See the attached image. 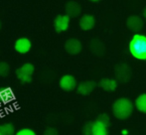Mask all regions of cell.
<instances>
[{
    "instance_id": "30bf717a",
    "label": "cell",
    "mask_w": 146,
    "mask_h": 135,
    "mask_svg": "<svg viewBox=\"0 0 146 135\" xmlns=\"http://www.w3.org/2000/svg\"><path fill=\"white\" fill-rule=\"evenodd\" d=\"M32 48V43L28 38L26 37H22V38H18L14 43V49L17 53L19 54H27L28 52Z\"/></svg>"
},
{
    "instance_id": "277c9868",
    "label": "cell",
    "mask_w": 146,
    "mask_h": 135,
    "mask_svg": "<svg viewBox=\"0 0 146 135\" xmlns=\"http://www.w3.org/2000/svg\"><path fill=\"white\" fill-rule=\"evenodd\" d=\"M34 66L30 63H26L16 69V77L22 83H29L32 81V75L34 73Z\"/></svg>"
},
{
    "instance_id": "3957f363",
    "label": "cell",
    "mask_w": 146,
    "mask_h": 135,
    "mask_svg": "<svg viewBox=\"0 0 146 135\" xmlns=\"http://www.w3.org/2000/svg\"><path fill=\"white\" fill-rule=\"evenodd\" d=\"M114 75L119 83H126L132 77V69L125 63H119L114 67Z\"/></svg>"
},
{
    "instance_id": "2e32d148",
    "label": "cell",
    "mask_w": 146,
    "mask_h": 135,
    "mask_svg": "<svg viewBox=\"0 0 146 135\" xmlns=\"http://www.w3.org/2000/svg\"><path fill=\"white\" fill-rule=\"evenodd\" d=\"M92 135H108V126L104 125L100 121L96 120L92 123Z\"/></svg>"
},
{
    "instance_id": "d4e9b609",
    "label": "cell",
    "mask_w": 146,
    "mask_h": 135,
    "mask_svg": "<svg viewBox=\"0 0 146 135\" xmlns=\"http://www.w3.org/2000/svg\"><path fill=\"white\" fill-rule=\"evenodd\" d=\"M90 2H98V1H100V0H90Z\"/></svg>"
},
{
    "instance_id": "5bb4252c",
    "label": "cell",
    "mask_w": 146,
    "mask_h": 135,
    "mask_svg": "<svg viewBox=\"0 0 146 135\" xmlns=\"http://www.w3.org/2000/svg\"><path fill=\"white\" fill-rule=\"evenodd\" d=\"M98 85L104 91L111 93V91H114L117 89V81L113 79H106H106H100V83H98Z\"/></svg>"
},
{
    "instance_id": "603a6c76",
    "label": "cell",
    "mask_w": 146,
    "mask_h": 135,
    "mask_svg": "<svg viewBox=\"0 0 146 135\" xmlns=\"http://www.w3.org/2000/svg\"><path fill=\"white\" fill-rule=\"evenodd\" d=\"M43 135H59V132L56 128L54 127H48L45 129Z\"/></svg>"
},
{
    "instance_id": "7402d4cb",
    "label": "cell",
    "mask_w": 146,
    "mask_h": 135,
    "mask_svg": "<svg viewBox=\"0 0 146 135\" xmlns=\"http://www.w3.org/2000/svg\"><path fill=\"white\" fill-rule=\"evenodd\" d=\"M15 135H37L36 132L31 128H22L19 131H17Z\"/></svg>"
},
{
    "instance_id": "d6986e66",
    "label": "cell",
    "mask_w": 146,
    "mask_h": 135,
    "mask_svg": "<svg viewBox=\"0 0 146 135\" xmlns=\"http://www.w3.org/2000/svg\"><path fill=\"white\" fill-rule=\"evenodd\" d=\"M10 73V66L6 62H0V77H5Z\"/></svg>"
},
{
    "instance_id": "9a60e30c",
    "label": "cell",
    "mask_w": 146,
    "mask_h": 135,
    "mask_svg": "<svg viewBox=\"0 0 146 135\" xmlns=\"http://www.w3.org/2000/svg\"><path fill=\"white\" fill-rule=\"evenodd\" d=\"M14 99H15V95L12 89L8 87H0V101H2L3 103H9Z\"/></svg>"
},
{
    "instance_id": "44dd1931",
    "label": "cell",
    "mask_w": 146,
    "mask_h": 135,
    "mask_svg": "<svg viewBox=\"0 0 146 135\" xmlns=\"http://www.w3.org/2000/svg\"><path fill=\"white\" fill-rule=\"evenodd\" d=\"M92 123L94 122H87L83 127V135H92Z\"/></svg>"
},
{
    "instance_id": "ba28073f",
    "label": "cell",
    "mask_w": 146,
    "mask_h": 135,
    "mask_svg": "<svg viewBox=\"0 0 146 135\" xmlns=\"http://www.w3.org/2000/svg\"><path fill=\"white\" fill-rule=\"evenodd\" d=\"M59 85L63 91H72L77 87V81L72 75H65L60 79Z\"/></svg>"
},
{
    "instance_id": "52a82bcc",
    "label": "cell",
    "mask_w": 146,
    "mask_h": 135,
    "mask_svg": "<svg viewBox=\"0 0 146 135\" xmlns=\"http://www.w3.org/2000/svg\"><path fill=\"white\" fill-rule=\"evenodd\" d=\"M144 26V21L140 16L131 15L126 19V27L132 32H139Z\"/></svg>"
},
{
    "instance_id": "4fadbf2b",
    "label": "cell",
    "mask_w": 146,
    "mask_h": 135,
    "mask_svg": "<svg viewBox=\"0 0 146 135\" xmlns=\"http://www.w3.org/2000/svg\"><path fill=\"white\" fill-rule=\"evenodd\" d=\"M96 87V83L94 81H86L81 83L77 87V91L81 95H90L94 91Z\"/></svg>"
},
{
    "instance_id": "8992f818",
    "label": "cell",
    "mask_w": 146,
    "mask_h": 135,
    "mask_svg": "<svg viewBox=\"0 0 146 135\" xmlns=\"http://www.w3.org/2000/svg\"><path fill=\"white\" fill-rule=\"evenodd\" d=\"M70 19L71 18L67 15H58L54 20V28L57 33H62L69 29L70 27Z\"/></svg>"
},
{
    "instance_id": "8fae6325",
    "label": "cell",
    "mask_w": 146,
    "mask_h": 135,
    "mask_svg": "<svg viewBox=\"0 0 146 135\" xmlns=\"http://www.w3.org/2000/svg\"><path fill=\"white\" fill-rule=\"evenodd\" d=\"M65 12L70 18H77L82 13V6L77 1L71 0V1L67 2V4H66Z\"/></svg>"
},
{
    "instance_id": "e0dca14e",
    "label": "cell",
    "mask_w": 146,
    "mask_h": 135,
    "mask_svg": "<svg viewBox=\"0 0 146 135\" xmlns=\"http://www.w3.org/2000/svg\"><path fill=\"white\" fill-rule=\"evenodd\" d=\"M135 107L142 113H146V93H141L135 99Z\"/></svg>"
},
{
    "instance_id": "7a4b0ae2",
    "label": "cell",
    "mask_w": 146,
    "mask_h": 135,
    "mask_svg": "<svg viewBox=\"0 0 146 135\" xmlns=\"http://www.w3.org/2000/svg\"><path fill=\"white\" fill-rule=\"evenodd\" d=\"M129 50L135 59L146 60V36L135 34L129 43Z\"/></svg>"
},
{
    "instance_id": "484cf974",
    "label": "cell",
    "mask_w": 146,
    "mask_h": 135,
    "mask_svg": "<svg viewBox=\"0 0 146 135\" xmlns=\"http://www.w3.org/2000/svg\"><path fill=\"white\" fill-rule=\"evenodd\" d=\"M1 28H2V22H1V20H0V30H1Z\"/></svg>"
},
{
    "instance_id": "5b68a950",
    "label": "cell",
    "mask_w": 146,
    "mask_h": 135,
    "mask_svg": "<svg viewBox=\"0 0 146 135\" xmlns=\"http://www.w3.org/2000/svg\"><path fill=\"white\" fill-rule=\"evenodd\" d=\"M83 49V44L80 40L76 38H70L66 41L65 43V50L68 54L72 55V56H76L79 55L82 52Z\"/></svg>"
},
{
    "instance_id": "ac0fdd59",
    "label": "cell",
    "mask_w": 146,
    "mask_h": 135,
    "mask_svg": "<svg viewBox=\"0 0 146 135\" xmlns=\"http://www.w3.org/2000/svg\"><path fill=\"white\" fill-rule=\"evenodd\" d=\"M15 126L12 123H4L0 125V135H15Z\"/></svg>"
},
{
    "instance_id": "ffe728a7",
    "label": "cell",
    "mask_w": 146,
    "mask_h": 135,
    "mask_svg": "<svg viewBox=\"0 0 146 135\" xmlns=\"http://www.w3.org/2000/svg\"><path fill=\"white\" fill-rule=\"evenodd\" d=\"M98 121H100V123H102L104 125L106 126H110V116L108 115V114L106 113H102V114H100L98 117Z\"/></svg>"
},
{
    "instance_id": "cb8c5ba5",
    "label": "cell",
    "mask_w": 146,
    "mask_h": 135,
    "mask_svg": "<svg viewBox=\"0 0 146 135\" xmlns=\"http://www.w3.org/2000/svg\"><path fill=\"white\" fill-rule=\"evenodd\" d=\"M142 15H143V17L145 18V20H146V7L143 9V11H142Z\"/></svg>"
},
{
    "instance_id": "6da1fadb",
    "label": "cell",
    "mask_w": 146,
    "mask_h": 135,
    "mask_svg": "<svg viewBox=\"0 0 146 135\" xmlns=\"http://www.w3.org/2000/svg\"><path fill=\"white\" fill-rule=\"evenodd\" d=\"M133 105L132 101L126 97H121L116 99L112 104V113L117 119L124 120L130 117L133 112Z\"/></svg>"
},
{
    "instance_id": "7c38bea8",
    "label": "cell",
    "mask_w": 146,
    "mask_h": 135,
    "mask_svg": "<svg viewBox=\"0 0 146 135\" xmlns=\"http://www.w3.org/2000/svg\"><path fill=\"white\" fill-rule=\"evenodd\" d=\"M94 25H96V18L90 14L83 15L79 21V26L83 31H90L94 29Z\"/></svg>"
},
{
    "instance_id": "9c48e42d",
    "label": "cell",
    "mask_w": 146,
    "mask_h": 135,
    "mask_svg": "<svg viewBox=\"0 0 146 135\" xmlns=\"http://www.w3.org/2000/svg\"><path fill=\"white\" fill-rule=\"evenodd\" d=\"M88 48H90V52L94 55V56L98 57H102L106 54V45L98 38H94L90 41V44H88Z\"/></svg>"
}]
</instances>
